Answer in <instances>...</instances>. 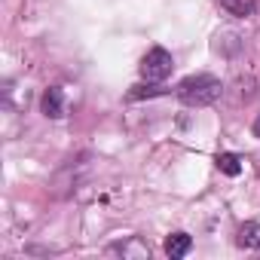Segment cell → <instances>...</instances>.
I'll return each mask as SVG.
<instances>
[{
  "mask_svg": "<svg viewBox=\"0 0 260 260\" xmlns=\"http://www.w3.org/2000/svg\"><path fill=\"white\" fill-rule=\"evenodd\" d=\"M220 92H223V86L211 74H193V77L178 83V98L187 107H208L220 98Z\"/></svg>",
  "mask_w": 260,
  "mask_h": 260,
  "instance_id": "1",
  "label": "cell"
},
{
  "mask_svg": "<svg viewBox=\"0 0 260 260\" xmlns=\"http://www.w3.org/2000/svg\"><path fill=\"white\" fill-rule=\"evenodd\" d=\"M172 68H175V58H172V52L162 49V46L147 49V55L141 58V77H144L147 83H162V80L172 74Z\"/></svg>",
  "mask_w": 260,
  "mask_h": 260,
  "instance_id": "2",
  "label": "cell"
},
{
  "mask_svg": "<svg viewBox=\"0 0 260 260\" xmlns=\"http://www.w3.org/2000/svg\"><path fill=\"white\" fill-rule=\"evenodd\" d=\"M110 254H119V257H125V260H147V257H150V245H147L141 236H128L125 242L113 245Z\"/></svg>",
  "mask_w": 260,
  "mask_h": 260,
  "instance_id": "3",
  "label": "cell"
},
{
  "mask_svg": "<svg viewBox=\"0 0 260 260\" xmlns=\"http://www.w3.org/2000/svg\"><path fill=\"white\" fill-rule=\"evenodd\" d=\"M40 107H43V113L49 119H61L64 116V95H61V89L58 86H49L43 92V98H40Z\"/></svg>",
  "mask_w": 260,
  "mask_h": 260,
  "instance_id": "4",
  "label": "cell"
},
{
  "mask_svg": "<svg viewBox=\"0 0 260 260\" xmlns=\"http://www.w3.org/2000/svg\"><path fill=\"white\" fill-rule=\"evenodd\" d=\"M193 251V239L187 236V233H172L169 239H166V254L172 257V260H181V257H187Z\"/></svg>",
  "mask_w": 260,
  "mask_h": 260,
  "instance_id": "5",
  "label": "cell"
},
{
  "mask_svg": "<svg viewBox=\"0 0 260 260\" xmlns=\"http://www.w3.org/2000/svg\"><path fill=\"white\" fill-rule=\"evenodd\" d=\"M236 242H239V248H260V223L257 220L242 223L236 233Z\"/></svg>",
  "mask_w": 260,
  "mask_h": 260,
  "instance_id": "6",
  "label": "cell"
},
{
  "mask_svg": "<svg viewBox=\"0 0 260 260\" xmlns=\"http://www.w3.org/2000/svg\"><path fill=\"white\" fill-rule=\"evenodd\" d=\"M217 4H220V10H226L236 19H248L257 10V0H217Z\"/></svg>",
  "mask_w": 260,
  "mask_h": 260,
  "instance_id": "7",
  "label": "cell"
},
{
  "mask_svg": "<svg viewBox=\"0 0 260 260\" xmlns=\"http://www.w3.org/2000/svg\"><path fill=\"white\" fill-rule=\"evenodd\" d=\"M217 169L223 172V175H230V178H236L239 172H242V156L239 153H217Z\"/></svg>",
  "mask_w": 260,
  "mask_h": 260,
  "instance_id": "8",
  "label": "cell"
},
{
  "mask_svg": "<svg viewBox=\"0 0 260 260\" xmlns=\"http://www.w3.org/2000/svg\"><path fill=\"white\" fill-rule=\"evenodd\" d=\"M166 89H159V86H153V83H141V86H132V92H128V98L132 101H138V98H156V95H162Z\"/></svg>",
  "mask_w": 260,
  "mask_h": 260,
  "instance_id": "9",
  "label": "cell"
},
{
  "mask_svg": "<svg viewBox=\"0 0 260 260\" xmlns=\"http://www.w3.org/2000/svg\"><path fill=\"white\" fill-rule=\"evenodd\" d=\"M254 135L260 138V113H257V119H254Z\"/></svg>",
  "mask_w": 260,
  "mask_h": 260,
  "instance_id": "10",
  "label": "cell"
}]
</instances>
